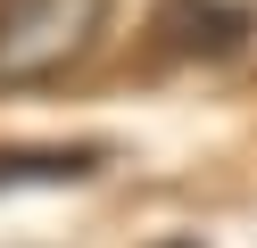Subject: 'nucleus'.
<instances>
[{"mask_svg":"<svg viewBox=\"0 0 257 248\" xmlns=\"http://www.w3.org/2000/svg\"><path fill=\"white\" fill-rule=\"evenodd\" d=\"M108 33V0H0V91L83 66Z\"/></svg>","mask_w":257,"mask_h":248,"instance_id":"1","label":"nucleus"},{"mask_svg":"<svg viewBox=\"0 0 257 248\" xmlns=\"http://www.w3.org/2000/svg\"><path fill=\"white\" fill-rule=\"evenodd\" d=\"M249 42L240 0H158V50L166 58H232Z\"/></svg>","mask_w":257,"mask_h":248,"instance_id":"2","label":"nucleus"},{"mask_svg":"<svg viewBox=\"0 0 257 248\" xmlns=\"http://www.w3.org/2000/svg\"><path fill=\"white\" fill-rule=\"evenodd\" d=\"M100 165H108V141H0V190L91 182Z\"/></svg>","mask_w":257,"mask_h":248,"instance_id":"3","label":"nucleus"},{"mask_svg":"<svg viewBox=\"0 0 257 248\" xmlns=\"http://www.w3.org/2000/svg\"><path fill=\"white\" fill-rule=\"evenodd\" d=\"M150 248H207V240H150Z\"/></svg>","mask_w":257,"mask_h":248,"instance_id":"4","label":"nucleus"}]
</instances>
